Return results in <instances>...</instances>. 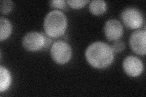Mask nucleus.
<instances>
[{"mask_svg": "<svg viewBox=\"0 0 146 97\" xmlns=\"http://www.w3.org/2000/svg\"><path fill=\"white\" fill-rule=\"evenodd\" d=\"M85 57L91 66L105 69L110 66L114 59V52L106 43L98 41L90 45L85 52Z\"/></svg>", "mask_w": 146, "mask_h": 97, "instance_id": "obj_1", "label": "nucleus"}, {"mask_svg": "<svg viewBox=\"0 0 146 97\" xmlns=\"http://www.w3.org/2000/svg\"><path fill=\"white\" fill-rule=\"evenodd\" d=\"M43 27L46 34L49 37H59L66 31L67 18L62 12L58 10L52 11L46 16Z\"/></svg>", "mask_w": 146, "mask_h": 97, "instance_id": "obj_2", "label": "nucleus"}, {"mask_svg": "<svg viewBox=\"0 0 146 97\" xmlns=\"http://www.w3.org/2000/svg\"><path fill=\"white\" fill-rule=\"evenodd\" d=\"M52 59L57 64H65L72 57V49L69 44L62 40L55 41L51 48Z\"/></svg>", "mask_w": 146, "mask_h": 97, "instance_id": "obj_3", "label": "nucleus"}, {"mask_svg": "<svg viewBox=\"0 0 146 97\" xmlns=\"http://www.w3.org/2000/svg\"><path fill=\"white\" fill-rule=\"evenodd\" d=\"M121 18L124 24L130 29L140 28L144 22L143 14L135 7L125 8L121 13Z\"/></svg>", "mask_w": 146, "mask_h": 97, "instance_id": "obj_4", "label": "nucleus"}, {"mask_svg": "<svg viewBox=\"0 0 146 97\" xmlns=\"http://www.w3.org/2000/svg\"><path fill=\"white\" fill-rule=\"evenodd\" d=\"M45 35L37 32H31L26 34L23 38V47L31 52L37 51L45 47Z\"/></svg>", "mask_w": 146, "mask_h": 97, "instance_id": "obj_5", "label": "nucleus"}, {"mask_svg": "<svg viewBox=\"0 0 146 97\" xmlns=\"http://www.w3.org/2000/svg\"><path fill=\"white\" fill-rule=\"evenodd\" d=\"M130 46L133 51L139 55H144L146 53V31L136 30L130 37Z\"/></svg>", "mask_w": 146, "mask_h": 97, "instance_id": "obj_6", "label": "nucleus"}, {"mask_svg": "<svg viewBox=\"0 0 146 97\" xmlns=\"http://www.w3.org/2000/svg\"><path fill=\"white\" fill-rule=\"evenodd\" d=\"M123 69L127 74L131 77H136L142 73L144 65L143 61L136 57L128 56L123 61Z\"/></svg>", "mask_w": 146, "mask_h": 97, "instance_id": "obj_7", "label": "nucleus"}, {"mask_svg": "<svg viewBox=\"0 0 146 97\" xmlns=\"http://www.w3.org/2000/svg\"><path fill=\"white\" fill-rule=\"evenodd\" d=\"M124 29L121 23L115 20H108L104 26V33L109 41H116L123 35Z\"/></svg>", "mask_w": 146, "mask_h": 97, "instance_id": "obj_8", "label": "nucleus"}, {"mask_svg": "<svg viewBox=\"0 0 146 97\" xmlns=\"http://www.w3.org/2000/svg\"><path fill=\"white\" fill-rule=\"evenodd\" d=\"M0 92H3L8 89L11 84V75L7 69L0 66Z\"/></svg>", "mask_w": 146, "mask_h": 97, "instance_id": "obj_9", "label": "nucleus"}, {"mask_svg": "<svg viewBox=\"0 0 146 97\" xmlns=\"http://www.w3.org/2000/svg\"><path fill=\"white\" fill-rule=\"evenodd\" d=\"M12 30L11 22L6 18H0V40H6L11 35Z\"/></svg>", "mask_w": 146, "mask_h": 97, "instance_id": "obj_10", "label": "nucleus"}, {"mask_svg": "<svg viewBox=\"0 0 146 97\" xmlns=\"http://www.w3.org/2000/svg\"><path fill=\"white\" fill-rule=\"evenodd\" d=\"M106 3L103 0H93L89 5L90 11L95 15H100L106 11Z\"/></svg>", "mask_w": 146, "mask_h": 97, "instance_id": "obj_11", "label": "nucleus"}, {"mask_svg": "<svg viewBox=\"0 0 146 97\" xmlns=\"http://www.w3.org/2000/svg\"><path fill=\"white\" fill-rule=\"evenodd\" d=\"M13 9V2L11 0H1L0 4V11L3 14H7Z\"/></svg>", "mask_w": 146, "mask_h": 97, "instance_id": "obj_12", "label": "nucleus"}, {"mask_svg": "<svg viewBox=\"0 0 146 97\" xmlns=\"http://www.w3.org/2000/svg\"><path fill=\"white\" fill-rule=\"evenodd\" d=\"M89 2L88 0H68L67 4L74 9H80L85 6Z\"/></svg>", "mask_w": 146, "mask_h": 97, "instance_id": "obj_13", "label": "nucleus"}, {"mask_svg": "<svg viewBox=\"0 0 146 97\" xmlns=\"http://www.w3.org/2000/svg\"><path fill=\"white\" fill-rule=\"evenodd\" d=\"M111 48L113 50V52L120 53L125 49V43L123 42L122 41L116 40L115 41V42H114V43L112 44Z\"/></svg>", "mask_w": 146, "mask_h": 97, "instance_id": "obj_14", "label": "nucleus"}, {"mask_svg": "<svg viewBox=\"0 0 146 97\" xmlns=\"http://www.w3.org/2000/svg\"><path fill=\"white\" fill-rule=\"evenodd\" d=\"M66 1L63 0H52L49 2V4L51 7L57 9H65L66 4Z\"/></svg>", "mask_w": 146, "mask_h": 97, "instance_id": "obj_15", "label": "nucleus"}]
</instances>
